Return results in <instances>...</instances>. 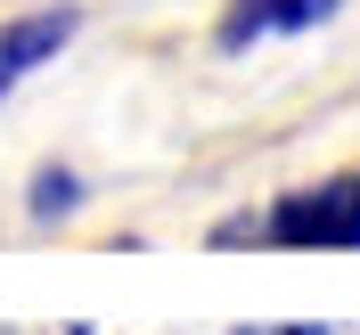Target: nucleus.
Returning <instances> with one entry per match:
<instances>
[{
	"label": "nucleus",
	"mask_w": 360,
	"mask_h": 335,
	"mask_svg": "<svg viewBox=\"0 0 360 335\" xmlns=\"http://www.w3.org/2000/svg\"><path fill=\"white\" fill-rule=\"evenodd\" d=\"M0 335H17V327H0Z\"/></svg>",
	"instance_id": "obj_8"
},
{
	"label": "nucleus",
	"mask_w": 360,
	"mask_h": 335,
	"mask_svg": "<svg viewBox=\"0 0 360 335\" xmlns=\"http://www.w3.org/2000/svg\"><path fill=\"white\" fill-rule=\"evenodd\" d=\"M74 204H82V180H74L66 164H41V172H33V197H25V213H33V221H66Z\"/></svg>",
	"instance_id": "obj_3"
},
{
	"label": "nucleus",
	"mask_w": 360,
	"mask_h": 335,
	"mask_svg": "<svg viewBox=\"0 0 360 335\" xmlns=\"http://www.w3.org/2000/svg\"><path fill=\"white\" fill-rule=\"evenodd\" d=\"M278 335H328V327H319V319H295V327H278Z\"/></svg>",
	"instance_id": "obj_6"
},
{
	"label": "nucleus",
	"mask_w": 360,
	"mask_h": 335,
	"mask_svg": "<svg viewBox=\"0 0 360 335\" xmlns=\"http://www.w3.org/2000/svg\"><path fill=\"white\" fill-rule=\"evenodd\" d=\"M344 188H352V254H360V172L344 180Z\"/></svg>",
	"instance_id": "obj_5"
},
{
	"label": "nucleus",
	"mask_w": 360,
	"mask_h": 335,
	"mask_svg": "<svg viewBox=\"0 0 360 335\" xmlns=\"http://www.w3.org/2000/svg\"><path fill=\"white\" fill-rule=\"evenodd\" d=\"M238 335H262V327H238Z\"/></svg>",
	"instance_id": "obj_7"
},
{
	"label": "nucleus",
	"mask_w": 360,
	"mask_h": 335,
	"mask_svg": "<svg viewBox=\"0 0 360 335\" xmlns=\"http://www.w3.org/2000/svg\"><path fill=\"white\" fill-rule=\"evenodd\" d=\"M344 0H229L221 25H213V41H221V58H246L254 41H287V33H311V25H328Z\"/></svg>",
	"instance_id": "obj_1"
},
{
	"label": "nucleus",
	"mask_w": 360,
	"mask_h": 335,
	"mask_svg": "<svg viewBox=\"0 0 360 335\" xmlns=\"http://www.w3.org/2000/svg\"><path fill=\"white\" fill-rule=\"evenodd\" d=\"M246 237H262V221H246V213H238V221H221V229H213V246H246Z\"/></svg>",
	"instance_id": "obj_4"
},
{
	"label": "nucleus",
	"mask_w": 360,
	"mask_h": 335,
	"mask_svg": "<svg viewBox=\"0 0 360 335\" xmlns=\"http://www.w3.org/2000/svg\"><path fill=\"white\" fill-rule=\"evenodd\" d=\"M74 33H82V8H33V17H8V25H0V98H8L33 66H49Z\"/></svg>",
	"instance_id": "obj_2"
}]
</instances>
